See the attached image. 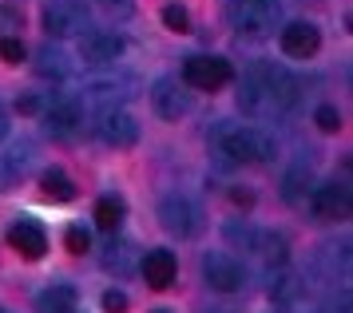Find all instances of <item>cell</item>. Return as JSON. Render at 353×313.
I'll use <instances>...</instances> for the list:
<instances>
[{
	"label": "cell",
	"instance_id": "cell-1",
	"mask_svg": "<svg viewBox=\"0 0 353 313\" xmlns=\"http://www.w3.org/2000/svg\"><path fill=\"white\" fill-rule=\"evenodd\" d=\"M298 103V79L278 63H254L246 79L239 83V108L250 119L262 115H282Z\"/></svg>",
	"mask_w": 353,
	"mask_h": 313
},
{
	"label": "cell",
	"instance_id": "cell-2",
	"mask_svg": "<svg viewBox=\"0 0 353 313\" xmlns=\"http://www.w3.org/2000/svg\"><path fill=\"white\" fill-rule=\"evenodd\" d=\"M278 16H282L278 0H226L230 28L239 36H250V40H266L278 28Z\"/></svg>",
	"mask_w": 353,
	"mask_h": 313
},
{
	"label": "cell",
	"instance_id": "cell-3",
	"mask_svg": "<svg viewBox=\"0 0 353 313\" xmlns=\"http://www.w3.org/2000/svg\"><path fill=\"white\" fill-rule=\"evenodd\" d=\"M274 151H278L274 139L254 131V127H223L219 131V155L226 163H234V167H242V163H270Z\"/></svg>",
	"mask_w": 353,
	"mask_h": 313
},
{
	"label": "cell",
	"instance_id": "cell-4",
	"mask_svg": "<svg viewBox=\"0 0 353 313\" xmlns=\"http://www.w3.org/2000/svg\"><path fill=\"white\" fill-rule=\"evenodd\" d=\"M40 115H44V131H48V139H56V143L76 139L80 127H83V103L76 99V95H64V92L56 95Z\"/></svg>",
	"mask_w": 353,
	"mask_h": 313
},
{
	"label": "cell",
	"instance_id": "cell-5",
	"mask_svg": "<svg viewBox=\"0 0 353 313\" xmlns=\"http://www.w3.org/2000/svg\"><path fill=\"white\" fill-rule=\"evenodd\" d=\"M234 79V68L223 56H187L183 63V83L194 92H219Z\"/></svg>",
	"mask_w": 353,
	"mask_h": 313
},
{
	"label": "cell",
	"instance_id": "cell-6",
	"mask_svg": "<svg viewBox=\"0 0 353 313\" xmlns=\"http://www.w3.org/2000/svg\"><path fill=\"white\" fill-rule=\"evenodd\" d=\"M159 222H163V230H171L179 238H194L203 230V210L187 194H167L159 203Z\"/></svg>",
	"mask_w": 353,
	"mask_h": 313
},
{
	"label": "cell",
	"instance_id": "cell-7",
	"mask_svg": "<svg viewBox=\"0 0 353 313\" xmlns=\"http://www.w3.org/2000/svg\"><path fill=\"white\" fill-rule=\"evenodd\" d=\"M83 28H88V16H83L80 0H52V4H44V32L52 40L80 36Z\"/></svg>",
	"mask_w": 353,
	"mask_h": 313
},
{
	"label": "cell",
	"instance_id": "cell-8",
	"mask_svg": "<svg viewBox=\"0 0 353 313\" xmlns=\"http://www.w3.org/2000/svg\"><path fill=\"white\" fill-rule=\"evenodd\" d=\"M96 135L108 147H115V151H128V147L139 143V123L123 108H103V115H99V123H96Z\"/></svg>",
	"mask_w": 353,
	"mask_h": 313
},
{
	"label": "cell",
	"instance_id": "cell-9",
	"mask_svg": "<svg viewBox=\"0 0 353 313\" xmlns=\"http://www.w3.org/2000/svg\"><path fill=\"white\" fill-rule=\"evenodd\" d=\"M203 282H207L210 290H219V294H234V290H242V282H246V270H242L239 258L214 250V254L203 258Z\"/></svg>",
	"mask_w": 353,
	"mask_h": 313
},
{
	"label": "cell",
	"instance_id": "cell-10",
	"mask_svg": "<svg viewBox=\"0 0 353 313\" xmlns=\"http://www.w3.org/2000/svg\"><path fill=\"white\" fill-rule=\"evenodd\" d=\"M305 203L314 210V219H321V222L350 219V187H345V183H321V187L310 190Z\"/></svg>",
	"mask_w": 353,
	"mask_h": 313
},
{
	"label": "cell",
	"instance_id": "cell-11",
	"mask_svg": "<svg viewBox=\"0 0 353 313\" xmlns=\"http://www.w3.org/2000/svg\"><path fill=\"white\" fill-rule=\"evenodd\" d=\"M151 108H155L159 119H183V115L191 111V95H187V88H183L179 79L159 76L151 83Z\"/></svg>",
	"mask_w": 353,
	"mask_h": 313
},
{
	"label": "cell",
	"instance_id": "cell-12",
	"mask_svg": "<svg viewBox=\"0 0 353 313\" xmlns=\"http://www.w3.org/2000/svg\"><path fill=\"white\" fill-rule=\"evenodd\" d=\"M123 56V36L112 28H88L80 32V60L83 63H115Z\"/></svg>",
	"mask_w": 353,
	"mask_h": 313
},
{
	"label": "cell",
	"instance_id": "cell-13",
	"mask_svg": "<svg viewBox=\"0 0 353 313\" xmlns=\"http://www.w3.org/2000/svg\"><path fill=\"white\" fill-rule=\"evenodd\" d=\"M8 246L24 258V262H40L44 250H48V234H44V226L32 219H20L8 226Z\"/></svg>",
	"mask_w": 353,
	"mask_h": 313
},
{
	"label": "cell",
	"instance_id": "cell-14",
	"mask_svg": "<svg viewBox=\"0 0 353 313\" xmlns=\"http://www.w3.org/2000/svg\"><path fill=\"white\" fill-rule=\"evenodd\" d=\"M318 44H321V36L310 20H294V24L282 28V52L294 56V60H310L318 52Z\"/></svg>",
	"mask_w": 353,
	"mask_h": 313
},
{
	"label": "cell",
	"instance_id": "cell-15",
	"mask_svg": "<svg viewBox=\"0 0 353 313\" xmlns=\"http://www.w3.org/2000/svg\"><path fill=\"white\" fill-rule=\"evenodd\" d=\"M143 278L151 290H167V285L175 282V274H179V262H175V254L171 250H147L143 258Z\"/></svg>",
	"mask_w": 353,
	"mask_h": 313
},
{
	"label": "cell",
	"instance_id": "cell-16",
	"mask_svg": "<svg viewBox=\"0 0 353 313\" xmlns=\"http://www.w3.org/2000/svg\"><path fill=\"white\" fill-rule=\"evenodd\" d=\"M250 250H258L266 262H274V266H286L290 242H286V234H278V230H254V246H250Z\"/></svg>",
	"mask_w": 353,
	"mask_h": 313
},
{
	"label": "cell",
	"instance_id": "cell-17",
	"mask_svg": "<svg viewBox=\"0 0 353 313\" xmlns=\"http://www.w3.org/2000/svg\"><path fill=\"white\" fill-rule=\"evenodd\" d=\"M36 310L40 313H76V290L64 282L48 285L40 298H36Z\"/></svg>",
	"mask_w": 353,
	"mask_h": 313
},
{
	"label": "cell",
	"instance_id": "cell-18",
	"mask_svg": "<svg viewBox=\"0 0 353 313\" xmlns=\"http://www.w3.org/2000/svg\"><path fill=\"white\" fill-rule=\"evenodd\" d=\"M40 194H44L48 203H72V199H76V183H72L60 167H52V171L40 174Z\"/></svg>",
	"mask_w": 353,
	"mask_h": 313
},
{
	"label": "cell",
	"instance_id": "cell-19",
	"mask_svg": "<svg viewBox=\"0 0 353 313\" xmlns=\"http://www.w3.org/2000/svg\"><path fill=\"white\" fill-rule=\"evenodd\" d=\"M28 163H32V147H28V143H12V147L0 155V179H4V183H17L20 174L28 171Z\"/></svg>",
	"mask_w": 353,
	"mask_h": 313
},
{
	"label": "cell",
	"instance_id": "cell-20",
	"mask_svg": "<svg viewBox=\"0 0 353 313\" xmlns=\"http://www.w3.org/2000/svg\"><path fill=\"white\" fill-rule=\"evenodd\" d=\"M310 190H314V174H310V167H305V163H298V167L282 179V199L298 206L302 199H310Z\"/></svg>",
	"mask_w": 353,
	"mask_h": 313
},
{
	"label": "cell",
	"instance_id": "cell-21",
	"mask_svg": "<svg viewBox=\"0 0 353 313\" xmlns=\"http://www.w3.org/2000/svg\"><path fill=\"white\" fill-rule=\"evenodd\" d=\"M123 214H128V203H123L119 194H103L96 203V226L99 230H115V226L123 222Z\"/></svg>",
	"mask_w": 353,
	"mask_h": 313
},
{
	"label": "cell",
	"instance_id": "cell-22",
	"mask_svg": "<svg viewBox=\"0 0 353 313\" xmlns=\"http://www.w3.org/2000/svg\"><path fill=\"white\" fill-rule=\"evenodd\" d=\"M103 270H108V274H119V278H128L131 274V246L128 242H108V246H103Z\"/></svg>",
	"mask_w": 353,
	"mask_h": 313
},
{
	"label": "cell",
	"instance_id": "cell-23",
	"mask_svg": "<svg viewBox=\"0 0 353 313\" xmlns=\"http://www.w3.org/2000/svg\"><path fill=\"white\" fill-rule=\"evenodd\" d=\"M36 72H40V76H52V79H64L68 76V63H64V56H60L56 48H44V52H40V60H36Z\"/></svg>",
	"mask_w": 353,
	"mask_h": 313
},
{
	"label": "cell",
	"instance_id": "cell-24",
	"mask_svg": "<svg viewBox=\"0 0 353 313\" xmlns=\"http://www.w3.org/2000/svg\"><path fill=\"white\" fill-rule=\"evenodd\" d=\"M163 24L183 36V32H191V12H187L183 4H167V8H163Z\"/></svg>",
	"mask_w": 353,
	"mask_h": 313
},
{
	"label": "cell",
	"instance_id": "cell-25",
	"mask_svg": "<svg viewBox=\"0 0 353 313\" xmlns=\"http://www.w3.org/2000/svg\"><path fill=\"white\" fill-rule=\"evenodd\" d=\"M314 123H318L325 135H334V131H341V111H337L334 103H321V108L314 111Z\"/></svg>",
	"mask_w": 353,
	"mask_h": 313
},
{
	"label": "cell",
	"instance_id": "cell-26",
	"mask_svg": "<svg viewBox=\"0 0 353 313\" xmlns=\"http://www.w3.org/2000/svg\"><path fill=\"white\" fill-rule=\"evenodd\" d=\"M64 246L72 254H88L92 250V234L83 230V226H68V234H64Z\"/></svg>",
	"mask_w": 353,
	"mask_h": 313
},
{
	"label": "cell",
	"instance_id": "cell-27",
	"mask_svg": "<svg viewBox=\"0 0 353 313\" xmlns=\"http://www.w3.org/2000/svg\"><path fill=\"white\" fill-rule=\"evenodd\" d=\"M24 56H28V52H24V44H20V36H0V60L20 63Z\"/></svg>",
	"mask_w": 353,
	"mask_h": 313
},
{
	"label": "cell",
	"instance_id": "cell-28",
	"mask_svg": "<svg viewBox=\"0 0 353 313\" xmlns=\"http://www.w3.org/2000/svg\"><path fill=\"white\" fill-rule=\"evenodd\" d=\"M226 238H230V242H242V250H250V246H254V230H250V226H246V222H230V226H226Z\"/></svg>",
	"mask_w": 353,
	"mask_h": 313
},
{
	"label": "cell",
	"instance_id": "cell-29",
	"mask_svg": "<svg viewBox=\"0 0 353 313\" xmlns=\"http://www.w3.org/2000/svg\"><path fill=\"white\" fill-rule=\"evenodd\" d=\"M128 294H123V290H108V294H103V313H128Z\"/></svg>",
	"mask_w": 353,
	"mask_h": 313
},
{
	"label": "cell",
	"instance_id": "cell-30",
	"mask_svg": "<svg viewBox=\"0 0 353 313\" xmlns=\"http://www.w3.org/2000/svg\"><path fill=\"white\" fill-rule=\"evenodd\" d=\"M270 294H278V298H294V294H298V285H294L290 274H282L278 282H270Z\"/></svg>",
	"mask_w": 353,
	"mask_h": 313
},
{
	"label": "cell",
	"instance_id": "cell-31",
	"mask_svg": "<svg viewBox=\"0 0 353 313\" xmlns=\"http://www.w3.org/2000/svg\"><path fill=\"white\" fill-rule=\"evenodd\" d=\"M108 16H131V0H96Z\"/></svg>",
	"mask_w": 353,
	"mask_h": 313
},
{
	"label": "cell",
	"instance_id": "cell-32",
	"mask_svg": "<svg viewBox=\"0 0 353 313\" xmlns=\"http://www.w3.org/2000/svg\"><path fill=\"white\" fill-rule=\"evenodd\" d=\"M8 28H20V8L0 4V32H8Z\"/></svg>",
	"mask_w": 353,
	"mask_h": 313
},
{
	"label": "cell",
	"instance_id": "cell-33",
	"mask_svg": "<svg viewBox=\"0 0 353 313\" xmlns=\"http://www.w3.org/2000/svg\"><path fill=\"white\" fill-rule=\"evenodd\" d=\"M17 111H20V115H40V111H44V103H40L36 95H20V99H17Z\"/></svg>",
	"mask_w": 353,
	"mask_h": 313
},
{
	"label": "cell",
	"instance_id": "cell-34",
	"mask_svg": "<svg viewBox=\"0 0 353 313\" xmlns=\"http://www.w3.org/2000/svg\"><path fill=\"white\" fill-rule=\"evenodd\" d=\"M4 131H8V115H4V103H0V139H4Z\"/></svg>",
	"mask_w": 353,
	"mask_h": 313
},
{
	"label": "cell",
	"instance_id": "cell-35",
	"mask_svg": "<svg viewBox=\"0 0 353 313\" xmlns=\"http://www.w3.org/2000/svg\"><path fill=\"white\" fill-rule=\"evenodd\" d=\"M151 313H171V310H151Z\"/></svg>",
	"mask_w": 353,
	"mask_h": 313
}]
</instances>
